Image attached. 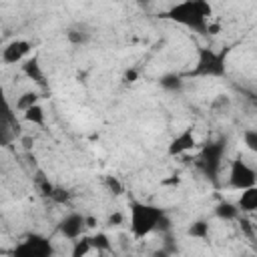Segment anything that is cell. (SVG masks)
<instances>
[{
  "mask_svg": "<svg viewBox=\"0 0 257 257\" xmlns=\"http://www.w3.org/2000/svg\"><path fill=\"white\" fill-rule=\"evenodd\" d=\"M163 18L205 34L207 26H209V18H211V6L207 0H183L175 6H171L163 14Z\"/></svg>",
  "mask_w": 257,
  "mask_h": 257,
  "instance_id": "1",
  "label": "cell"
},
{
  "mask_svg": "<svg viewBox=\"0 0 257 257\" xmlns=\"http://www.w3.org/2000/svg\"><path fill=\"white\" fill-rule=\"evenodd\" d=\"M163 217H165V211L161 207L133 201L128 207V229L135 239H143L159 227Z\"/></svg>",
  "mask_w": 257,
  "mask_h": 257,
  "instance_id": "2",
  "label": "cell"
},
{
  "mask_svg": "<svg viewBox=\"0 0 257 257\" xmlns=\"http://www.w3.org/2000/svg\"><path fill=\"white\" fill-rule=\"evenodd\" d=\"M229 48L217 52L213 48H199V58L197 64L187 76H205V78H219L225 76V56Z\"/></svg>",
  "mask_w": 257,
  "mask_h": 257,
  "instance_id": "3",
  "label": "cell"
},
{
  "mask_svg": "<svg viewBox=\"0 0 257 257\" xmlns=\"http://www.w3.org/2000/svg\"><path fill=\"white\" fill-rule=\"evenodd\" d=\"M223 153H225V141H217V143L205 145V149L201 151V157H199V165H201V169L205 171L207 177H211V179L217 177Z\"/></svg>",
  "mask_w": 257,
  "mask_h": 257,
  "instance_id": "4",
  "label": "cell"
},
{
  "mask_svg": "<svg viewBox=\"0 0 257 257\" xmlns=\"http://www.w3.org/2000/svg\"><path fill=\"white\" fill-rule=\"evenodd\" d=\"M257 181V173L251 165H247L243 159H235L231 163V171H229V183L231 187L235 189H247V187H253Z\"/></svg>",
  "mask_w": 257,
  "mask_h": 257,
  "instance_id": "5",
  "label": "cell"
},
{
  "mask_svg": "<svg viewBox=\"0 0 257 257\" xmlns=\"http://www.w3.org/2000/svg\"><path fill=\"white\" fill-rule=\"evenodd\" d=\"M14 253L24 255V257H48V255H52V245L42 235H28L22 241V245L16 247Z\"/></svg>",
  "mask_w": 257,
  "mask_h": 257,
  "instance_id": "6",
  "label": "cell"
},
{
  "mask_svg": "<svg viewBox=\"0 0 257 257\" xmlns=\"http://www.w3.org/2000/svg\"><path fill=\"white\" fill-rule=\"evenodd\" d=\"M30 42L28 40H22V38H16V40H10L2 50H0V58L4 64H16V62H22L26 58V54L30 52Z\"/></svg>",
  "mask_w": 257,
  "mask_h": 257,
  "instance_id": "7",
  "label": "cell"
},
{
  "mask_svg": "<svg viewBox=\"0 0 257 257\" xmlns=\"http://www.w3.org/2000/svg\"><path fill=\"white\" fill-rule=\"evenodd\" d=\"M84 229H86V219L80 213H68L60 221V225H58V231L62 233V237L72 239V241L78 239V237H82Z\"/></svg>",
  "mask_w": 257,
  "mask_h": 257,
  "instance_id": "8",
  "label": "cell"
},
{
  "mask_svg": "<svg viewBox=\"0 0 257 257\" xmlns=\"http://www.w3.org/2000/svg\"><path fill=\"white\" fill-rule=\"evenodd\" d=\"M197 145V139H195V133H193V126L185 128L183 133H179L171 143H169V155H183L187 151H191L193 147Z\"/></svg>",
  "mask_w": 257,
  "mask_h": 257,
  "instance_id": "9",
  "label": "cell"
},
{
  "mask_svg": "<svg viewBox=\"0 0 257 257\" xmlns=\"http://www.w3.org/2000/svg\"><path fill=\"white\" fill-rule=\"evenodd\" d=\"M237 207H239V211H245V213H253L257 209V187L255 185L243 189Z\"/></svg>",
  "mask_w": 257,
  "mask_h": 257,
  "instance_id": "10",
  "label": "cell"
},
{
  "mask_svg": "<svg viewBox=\"0 0 257 257\" xmlns=\"http://www.w3.org/2000/svg\"><path fill=\"white\" fill-rule=\"evenodd\" d=\"M22 72H24L30 80H34L36 84H42V86H44V74H42L40 62H38V58H36V56H32V58L24 60V64H22Z\"/></svg>",
  "mask_w": 257,
  "mask_h": 257,
  "instance_id": "11",
  "label": "cell"
},
{
  "mask_svg": "<svg viewBox=\"0 0 257 257\" xmlns=\"http://www.w3.org/2000/svg\"><path fill=\"white\" fill-rule=\"evenodd\" d=\"M239 213H241L239 207L233 205V203H229V201H223V203H219L215 207V215L219 219H223V221H235L239 217Z\"/></svg>",
  "mask_w": 257,
  "mask_h": 257,
  "instance_id": "12",
  "label": "cell"
},
{
  "mask_svg": "<svg viewBox=\"0 0 257 257\" xmlns=\"http://www.w3.org/2000/svg\"><path fill=\"white\" fill-rule=\"evenodd\" d=\"M22 116H24V120L26 122H32V124H44V110H42V106L36 102V104H32L30 108H26L24 112H22Z\"/></svg>",
  "mask_w": 257,
  "mask_h": 257,
  "instance_id": "13",
  "label": "cell"
},
{
  "mask_svg": "<svg viewBox=\"0 0 257 257\" xmlns=\"http://www.w3.org/2000/svg\"><path fill=\"white\" fill-rule=\"evenodd\" d=\"M66 38L70 44H86L90 40V32L84 30V28H68L66 30Z\"/></svg>",
  "mask_w": 257,
  "mask_h": 257,
  "instance_id": "14",
  "label": "cell"
},
{
  "mask_svg": "<svg viewBox=\"0 0 257 257\" xmlns=\"http://www.w3.org/2000/svg\"><path fill=\"white\" fill-rule=\"evenodd\" d=\"M36 102H38V94H36V92H32V90L22 92V94L18 96V100H16V110L24 112L26 108H30V106L36 104Z\"/></svg>",
  "mask_w": 257,
  "mask_h": 257,
  "instance_id": "15",
  "label": "cell"
},
{
  "mask_svg": "<svg viewBox=\"0 0 257 257\" xmlns=\"http://www.w3.org/2000/svg\"><path fill=\"white\" fill-rule=\"evenodd\" d=\"M191 237H197V239H207L209 237V223L207 221H195L189 231H187Z\"/></svg>",
  "mask_w": 257,
  "mask_h": 257,
  "instance_id": "16",
  "label": "cell"
},
{
  "mask_svg": "<svg viewBox=\"0 0 257 257\" xmlns=\"http://www.w3.org/2000/svg\"><path fill=\"white\" fill-rule=\"evenodd\" d=\"M2 60V58H0ZM0 112L18 128V122H16V116L12 114V110H10V106H8V100H6V94H4V88H2V82H0Z\"/></svg>",
  "mask_w": 257,
  "mask_h": 257,
  "instance_id": "17",
  "label": "cell"
},
{
  "mask_svg": "<svg viewBox=\"0 0 257 257\" xmlns=\"http://www.w3.org/2000/svg\"><path fill=\"white\" fill-rule=\"evenodd\" d=\"M10 128H16L2 112H0V145H8V141H10V135H8V131Z\"/></svg>",
  "mask_w": 257,
  "mask_h": 257,
  "instance_id": "18",
  "label": "cell"
},
{
  "mask_svg": "<svg viewBox=\"0 0 257 257\" xmlns=\"http://www.w3.org/2000/svg\"><path fill=\"white\" fill-rule=\"evenodd\" d=\"M211 108L215 110V112H225V110H229L231 108V100H229V96L227 94H219L215 100H213V104H211Z\"/></svg>",
  "mask_w": 257,
  "mask_h": 257,
  "instance_id": "19",
  "label": "cell"
},
{
  "mask_svg": "<svg viewBox=\"0 0 257 257\" xmlns=\"http://www.w3.org/2000/svg\"><path fill=\"white\" fill-rule=\"evenodd\" d=\"M90 243H92V249H96V251H106L110 247L108 237L104 233H96L94 237H90Z\"/></svg>",
  "mask_w": 257,
  "mask_h": 257,
  "instance_id": "20",
  "label": "cell"
},
{
  "mask_svg": "<svg viewBox=\"0 0 257 257\" xmlns=\"http://www.w3.org/2000/svg\"><path fill=\"white\" fill-rule=\"evenodd\" d=\"M88 251H92L90 239H80V241H76V245H74V249H72V255H74V257H82V255H86Z\"/></svg>",
  "mask_w": 257,
  "mask_h": 257,
  "instance_id": "21",
  "label": "cell"
},
{
  "mask_svg": "<svg viewBox=\"0 0 257 257\" xmlns=\"http://www.w3.org/2000/svg\"><path fill=\"white\" fill-rule=\"evenodd\" d=\"M245 145H247V149L257 151V131L255 128L245 131Z\"/></svg>",
  "mask_w": 257,
  "mask_h": 257,
  "instance_id": "22",
  "label": "cell"
},
{
  "mask_svg": "<svg viewBox=\"0 0 257 257\" xmlns=\"http://www.w3.org/2000/svg\"><path fill=\"white\" fill-rule=\"evenodd\" d=\"M106 185H108V189H110L114 195H120V193H122V185H120L114 177H106Z\"/></svg>",
  "mask_w": 257,
  "mask_h": 257,
  "instance_id": "23",
  "label": "cell"
},
{
  "mask_svg": "<svg viewBox=\"0 0 257 257\" xmlns=\"http://www.w3.org/2000/svg\"><path fill=\"white\" fill-rule=\"evenodd\" d=\"M161 84L167 86V88H177L181 82H179V76H165V78L161 80Z\"/></svg>",
  "mask_w": 257,
  "mask_h": 257,
  "instance_id": "24",
  "label": "cell"
},
{
  "mask_svg": "<svg viewBox=\"0 0 257 257\" xmlns=\"http://www.w3.org/2000/svg\"><path fill=\"white\" fill-rule=\"evenodd\" d=\"M122 221H124V215H122V213H114V215L108 217V225H110V227H118Z\"/></svg>",
  "mask_w": 257,
  "mask_h": 257,
  "instance_id": "25",
  "label": "cell"
},
{
  "mask_svg": "<svg viewBox=\"0 0 257 257\" xmlns=\"http://www.w3.org/2000/svg\"><path fill=\"white\" fill-rule=\"evenodd\" d=\"M135 76H137V74H135V72H133V70H131V72H126V80H133V78H135Z\"/></svg>",
  "mask_w": 257,
  "mask_h": 257,
  "instance_id": "26",
  "label": "cell"
}]
</instances>
